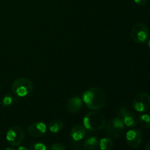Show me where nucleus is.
<instances>
[{
  "label": "nucleus",
  "instance_id": "obj_1",
  "mask_svg": "<svg viewBox=\"0 0 150 150\" xmlns=\"http://www.w3.org/2000/svg\"><path fill=\"white\" fill-rule=\"evenodd\" d=\"M82 100L89 109L100 110L106 104L107 98L105 92L99 87H92L82 95Z\"/></svg>",
  "mask_w": 150,
  "mask_h": 150
},
{
  "label": "nucleus",
  "instance_id": "obj_2",
  "mask_svg": "<svg viewBox=\"0 0 150 150\" xmlns=\"http://www.w3.org/2000/svg\"><path fill=\"white\" fill-rule=\"evenodd\" d=\"M83 127L86 130L98 131L105 127L106 121L103 114L97 111H91L85 115L83 120Z\"/></svg>",
  "mask_w": 150,
  "mask_h": 150
},
{
  "label": "nucleus",
  "instance_id": "obj_3",
  "mask_svg": "<svg viewBox=\"0 0 150 150\" xmlns=\"http://www.w3.org/2000/svg\"><path fill=\"white\" fill-rule=\"evenodd\" d=\"M33 89V83L26 78H18L16 79L11 86L12 92L17 98H23L30 95Z\"/></svg>",
  "mask_w": 150,
  "mask_h": 150
},
{
  "label": "nucleus",
  "instance_id": "obj_4",
  "mask_svg": "<svg viewBox=\"0 0 150 150\" xmlns=\"http://www.w3.org/2000/svg\"><path fill=\"white\" fill-rule=\"evenodd\" d=\"M131 38L135 42L143 44L147 42L149 38V30L147 26L142 23L133 25L130 32Z\"/></svg>",
  "mask_w": 150,
  "mask_h": 150
},
{
  "label": "nucleus",
  "instance_id": "obj_5",
  "mask_svg": "<svg viewBox=\"0 0 150 150\" xmlns=\"http://www.w3.org/2000/svg\"><path fill=\"white\" fill-rule=\"evenodd\" d=\"M125 125L120 117H114L105 124V133L109 137L119 138L123 134Z\"/></svg>",
  "mask_w": 150,
  "mask_h": 150
},
{
  "label": "nucleus",
  "instance_id": "obj_6",
  "mask_svg": "<svg viewBox=\"0 0 150 150\" xmlns=\"http://www.w3.org/2000/svg\"><path fill=\"white\" fill-rule=\"evenodd\" d=\"M25 138V132L22 127L19 125H13L9 128L6 134V139L10 145L13 146H19L23 142Z\"/></svg>",
  "mask_w": 150,
  "mask_h": 150
},
{
  "label": "nucleus",
  "instance_id": "obj_7",
  "mask_svg": "<svg viewBox=\"0 0 150 150\" xmlns=\"http://www.w3.org/2000/svg\"><path fill=\"white\" fill-rule=\"evenodd\" d=\"M133 106L136 111L145 112L150 107V96L146 92H140L133 98Z\"/></svg>",
  "mask_w": 150,
  "mask_h": 150
},
{
  "label": "nucleus",
  "instance_id": "obj_8",
  "mask_svg": "<svg viewBox=\"0 0 150 150\" xmlns=\"http://www.w3.org/2000/svg\"><path fill=\"white\" fill-rule=\"evenodd\" d=\"M120 118L123 122L124 125L128 127H134L137 125L139 120L133 113L129 111L125 105H121L119 109Z\"/></svg>",
  "mask_w": 150,
  "mask_h": 150
},
{
  "label": "nucleus",
  "instance_id": "obj_9",
  "mask_svg": "<svg viewBox=\"0 0 150 150\" xmlns=\"http://www.w3.org/2000/svg\"><path fill=\"white\" fill-rule=\"evenodd\" d=\"M126 142L127 145L133 149H136L142 142V133L139 129H131L126 133Z\"/></svg>",
  "mask_w": 150,
  "mask_h": 150
},
{
  "label": "nucleus",
  "instance_id": "obj_10",
  "mask_svg": "<svg viewBox=\"0 0 150 150\" xmlns=\"http://www.w3.org/2000/svg\"><path fill=\"white\" fill-rule=\"evenodd\" d=\"M46 125L41 122H34L28 127V133L34 138L42 137L46 133Z\"/></svg>",
  "mask_w": 150,
  "mask_h": 150
},
{
  "label": "nucleus",
  "instance_id": "obj_11",
  "mask_svg": "<svg viewBox=\"0 0 150 150\" xmlns=\"http://www.w3.org/2000/svg\"><path fill=\"white\" fill-rule=\"evenodd\" d=\"M82 104H83V100L80 97H73L67 103V111L72 114L79 112L82 108Z\"/></svg>",
  "mask_w": 150,
  "mask_h": 150
},
{
  "label": "nucleus",
  "instance_id": "obj_12",
  "mask_svg": "<svg viewBox=\"0 0 150 150\" xmlns=\"http://www.w3.org/2000/svg\"><path fill=\"white\" fill-rule=\"evenodd\" d=\"M86 128L81 125H76L70 130V137L75 142L82 140L86 136Z\"/></svg>",
  "mask_w": 150,
  "mask_h": 150
},
{
  "label": "nucleus",
  "instance_id": "obj_13",
  "mask_svg": "<svg viewBox=\"0 0 150 150\" xmlns=\"http://www.w3.org/2000/svg\"><path fill=\"white\" fill-rule=\"evenodd\" d=\"M99 146V141L95 136L89 137L85 141L83 144L84 150H96Z\"/></svg>",
  "mask_w": 150,
  "mask_h": 150
},
{
  "label": "nucleus",
  "instance_id": "obj_14",
  "mask_svg": "<svg viewBox=\"0 0 150 150\" xmlns=\"http://www.w3.org/2000/svg\"><path fill=\"white\" fill-rule=\"evenodd\" d=\"M64 128V123L61 120H56L51 122L48 125V129L53 133H57Z\"/></svg>",
  "mask_w": 150,
  "mask_h": 150
},
{
  "label": "nucleus",
  "instance_id": "obj_15",
  "mask_svg": "<svg viewBox=\"0 0 150 150\" xmlns=\"http://www.w3.org/2000/svg\"><path fill=\"white\" fill-rule=\"evenodd\" d=\"M113 141L110 138H103L99 142L100 150H111L113 148Z\"/></svg>",
  "mask_w": 150,
  "mask_h": 150
},
{
  "label": "nucleus",
  "instance_id": "obj_16",
  "mask_svg": "<svg viewBox=\"0 0 150 150\" xmlns=\"http://www.w3.org/2000/svg\"><path fill=\"white\" fill-rule=\"evenodd\" d=\"M139 122L144 128L150 127V116L149 114H142L139 117Z\"/></svg>",
  "mask_w": 150,
  "mask_h": 150
},
{
  "label": "nucleus",
  "instance_id": "obj_17",
  "mask_svg": "<svg viewBox=\"0 0 150 150\" xmlns=\"http://www.w3.org/2000/svg\"><path fill=\"white\" fill-rule=\"evenodd\" d=\"M14 97L10 94H7L4 96V98L1 100V105L3 107L10 106L14 102Z\"/></svg>",
  "mask_w": 150,
  "mask_h": 150
},
{
  "label": "nucleus",
  "instance_id": "obj_18",
  "mask_svg": "<svg viewBox=\"0 0 150 150\" xmlns=\"http://www.w3.org/2000/svg\"><path fill=\"white\" fill-rule=\"evenodd\" d=\"M28 150H49L47 145L44 144L42 143H40V142H37V143H34L29 146Z\"/></svg>",
  "mask_w": 150,
  "mask_h": 150
},
{
  "label": "nucleus",
  "instance_id": "obj_19",
  "mask_svg": "<svg viewBox=\"0 0 150 150\" xmlns=\"http://www.w3.org/2000/svg\"><path fill=\"white\" fill-rule=\"evenodd\" d=\"M51 150H66V147L64 144L60 143L54 144L51 147Z\"/></svg>",
  "mask_w": 150,
  "mask_h": 150
},
{
  "label": "nucleus",
  "instance_id": "obj_20",
  "mask_svg": "<svg viewBox=\"0 0 150 150\" xmlns=\"http://www.w3.org/2000/svg\"><path fill=\"white\" fill-rule=\"evenodd\" d=\"M133 1L139 5H145L147 3V0H133Z\"/></svg>",
  "mask_w": 150,
  "mask_h": 150
},
{
  "label": "nucleus",
  "instance_id": "obj_21",
  "mask_svg": "<svg viewBox=\"0 0 150 150\" xmlns=\"http://www.w3.org/2000/svg\"><path fill=\"white\" fill-rule=\"evenodd\" d=\"M17 150H28L27 149H26L25 146H19Z\"/></svg>",
  "mask_w": 150,
  "mask_h": 150
},
{
  "label": "nucleus",
  "instance_id": "obj_22",
  "mask_svg": "<svg viewBox=\"0 0 150 150\" xmlns=\"http://www.w3.org/2000/svg\"><path fill=\"white\" fill-rule=\"evenodd\" d=\"M145 149H146V150H150V142H148V144H146V148H145Z\"/></svg>",
  "mask_w": 150,
  "mask_h": 150
},
{
  "label": "nucleus",
  "instance_id": "obj_23",
  "mask_svg": "<svg viewBox=\"0 0 150 150\" xmlns=\"http://www.w3.org/2000/svg\"><path fill=\"white\" fill-rule=\"evenodd\" d=\"M147 46H148V48H149V49H150V40H148V42H147Z\"/></svg>",
  "mask_w": 150,
  "mask_h": 150
},
{
  "label": "nucleus",
  "instance_id": "obj_24",
  "mask_svg": "<svg viewBox=\"0 0 150 150\" xmlns=\"http://www.w3.org/2000/svg\"><path fill=\"white\" fill-rule=\"evenodd\" d=\"M5 150H15V149H13V148H7Z\"/></svg>",
  "mask_w": 150,
  "mask_h": 150
}]
</instances>
